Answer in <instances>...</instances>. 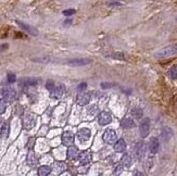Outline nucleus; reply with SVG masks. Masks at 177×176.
<instances>
[{
    "instance_id": "f257e3e1",
    "label": "nucleus",
    "mask_w": 177,
    "mask_h": 176,
    "mask_svg": "<svg viewBox=\"0 0 177 176\" xmlns=\"http://www.w3.org/2000/svg\"><path fill=\"white\" fill-rule=\"evenodd\" d=\"M177 54V42L176 44L168 45L166 47H163L162 49H160L159 51H157L154 53V57L158 59H164L168 58V57H172Z\"/></svg>"
},
{
    "instance_id": "f03ea898",
    "label": "nucleus",
    "mask_w": 177,
    "mask_h": 176,
    "mask_svg": "<svg viewBox=\"0 0 177 176\" xmlns=\"http://www.w3.org/2000/svg\"><path fill=\"white\" fill-rule=\"evenodd\" d=\"M22 124L26 130H31L36 124V116L32 113H26L22 119Z\"/></svg>"
},
{
    "instance_id": "7ed1b4c3",
    "label": "nucleus",
    "mask_w": 177,
    "mask_h": 176,
    "mask_svg": "<svg viewBox=\"0 0 177 176\" xmlns=\"http://www.w3.org/2000/svg\"><path fill=\"white\" fill-rule=\"evenodd\" d=\"M149 132H150V119L145 117L139 125V133H140V136L142 138H146V137H148Z\"/></svg>"
},
{
    "instance_id": "20e7f679",
    "label": "nucleus",
    "mask_w": 177,
    "mask_h": 176,
    "mask_svg": "<svg viewBox=\"0 0 177 176\" xmlns=\"http://www.w3.org/2000/svg\"><path fill=\"white\" fill-rule=\"evenodd\" d=\"M91 60L90 59H86V58H79V59H71V60H66L64 61V64L70 66H84L87 65V64L91 63Z\"/></svg>"
},
{
    "instance_id": "39448f33",
    "label": "nucleus",
    "mask_w": 177,
    "mask_h": 176,
    "mask_svg": "<svg viewBox=\"0 0 177 176\" xmlns=\"http://www.w3.org/2000/svg\"><path fill=\"white\" fill-rule=\"evenodd\" d=\"M97 121L98 123H99V125H101V126H105V125L110 124L112 121L111 113L108 112V111H101V112L98 114Z\"/></svg>"
},
{
    "instance_id": "423d86ee",
    "label": "nucleus",
    "mask_w": 177,
    "mask_h": 176,
    "mask_svg": "<svg viewBox=\"0 0 177 176\" xmlns=\"http://www.w3.org/2000/svg\"><path fill=\"white\" fill-rule=\"evenodd\" d=\"M2 97L6 101L12 102V101L15 100V98H17V91L11 87H6L2 89Z\"/></svg>"
},
{
    "instance_id": "0eeeda50",
    "label": "nucleus",
    "mask_w": 177,
    "mask_h": 176,
    "mask_svg": "<svg viewBox=\"0 0 177 176\" xmlns=\"http://www.w3.org/2000/svg\"><path fill=\"white\" fill-rule=\"evenodd\" d=\"M90 99H91V94L89 93H84L82 91L80 94H78L77 97H76V102L78 105H87L90 102Z\"/></svg>"
},
{
    "instance_id": "6e6552de",
    "label": "nucleus",
    "mask_w": 177,
    "mask_h": 176,
    "mask_svg": "<svg viewBox=\"0 0 177 176\" xmlns=\"http://www.w3.org/2000/svg\"><path fill=\"white\" fill-rule=\"evenodd\" d=\"M102 139L105 144H113L117 139V135L113 130H107L102 135Z\"/></svg>"
},
{
    "instance_id": "1a4fd4ad",
    "label": "nucleus",
    "mask_w": 177,
    "mask_h": 176,
    "mask_svg": "<svg viewBox=\"0 0 177 176\" xmlns=\"http://www.w3.org/2000/svg\"><path fill=\"white\" fill-rule=\"evenodd\" d=\"M146 150H147V147L143 141H138L135 146V156L138 160H141L145 156Z\"/></svg>"
},
{
    "instance_id": "9d476101",
    "label": "nucleus",
    "mask_w": 177,
    "mask_h": 176,
    "mask_svg": "<svg viewBox=\"0 0 177 176\" xmlns=\"http://www.w3.org/2000/svg\"><path fill=\"white\" fill-rule=\"evenodd\" d=\"M92 159V153L90 150H85L79 153L78 156V160H79V163L82 165H86V164H89L91 162Z\"/></svg>"
},
{
    "instance_id": "9b49d317",
    "label": "nucleus",
    "mask_w": 177,
    "mask_h": 176,
    "mask_svg": "<svg viewBox=\"0 0 177 176\" xmlns=\"http://www.w3.org/2000/svg\"><path fill=\"white\" fill-rule=\"evenodd\" d=\"M19 83L21 87H31V86H36L39 83V79L35 77H24L21 78Z\"/></svg>"
},
{
    "instance_id": "f8f14e48",
    "label": "nucleus",
    "mask_w": 177,
    "mask_h": 176,
    "mask_svg": "<svg viewBox=\"0 0 177 176\" xmlns=\"http://www.w3.org/2000/svg\"><path fill=\"white\" fill-rule=\"evenodd\" d=\"M90 136H91V132L88 128H80L77 133V139L80 142H86L87 140H89Z\"/></svg>"
},
{
    "instance_id": "ddd939ff",
    "label": "nucleus",
    "mask_w": 177,
    "mask_h": 176,
    "mask_svg": "<svg viewBox=\"0 0 177 176\" xmlns=\"http://www.w3.org/2000/svg\"><path fill=\"white\" fill-rule=\"evenodd\" d=\"M160 149V141L157 137H152L149 142V151L152 154H157Z\"/></svg>"
},
{
    "instance_id": "4468645a",
    "label": "nucleus",
    "mask_w": 177,
    "mask_h": 176,
    "mask_svg": "<svg viewBox=\"0 0 177 176\" xmlns=\"http://www.w3.org/2000/svg\"><path fill=\"white\" fill-rule=\"evenodd\" d=\"M17 23L21 28H23L25 32H27L28 34L32 35V36H37V35H38V31H37L35 27L31 26V25L26 24V23H24V22H21V21H17Z\"/></svg>"
},
{
    "instance_id": "2eb2a0df",
    "label": "nucleus",
    "mask_w": 177,
    "mask_h": 176,
    "mask_svg": "<svg viewBox=\"0 0 177 176\" xmlns=\"http://www.w3.org/2000/svg\"><path fill=\"white\" fill-rule=\"evenodd\" d=\"M74 142V134L72 132H64L62 134V144L64 146H71Z\"/></svg>"
},
{
    "instance_id": "dca6fc26",
    "label": "nucleus",
    "mask_w": 177,
    "mask_h": 176,
    "mask_svg": "<svg viewBox=\"0 0 177 176\" xmlns=\"http://www.w3.org/2000/svg\"><path fill=\"white\" fill-rule=\"evenodd\" d=\"M64 90H65V87L63 85H59L58 87H54L53 90L50 91V97L53 98V99H59V98L62 97Z\"/></svg>"
},
{
    "instance_id": "f3484780",
    "label": "nucleus",
    "mask_w": 177,
    "mask_h": 176,
    "mask_svg": "<svg viewBox=\"0 0 177 176\" xmlns=\"http://www.w3.org/2000/svg\"><path fill=\"white\" fill-rule=\"evenodd\" d=\"M78 156H79V150H78L77 147H76V146H73V145L68 146V153H66V156H68V159L74 160V159H76V158H78Z\"/></svg>"
},
{
    "instance_id": "a211bd4d",
    "label": "nucleus",
    "mask_w": 177,
    "mask_h": 176,
    "mask_svg": "<svg viewBox=\"0 0 177 176\" xmlns=\"http://www.w3.org/2000/svg\"><path fill=\"white\" fill-rule=\"evenodd\" d=\"M173 135H174V133H173L171 127H163V130H161V138L165 142H168L173 137Z\"/></svg>"
},
{
    "instance_id": "6ab92c4d",
    "label": "nucleus",
    "mask_w": 177,
    "mask_h": 176,
    "mask_svg": "<svg viewBox=\"0 0 177 176\" xmlns=\"http://www.w3.org/2000/svg\"><path fill=\"white\" fill-rule=\"evenodd\" d=\"M26 162H27V165L31 166V167H36L38 165V159H37L36 154L34 152H29L27 154V158H26Z\"/></svg>"
},
{
    "instance_id": "aec40b11",
    "label": "nucleus",
    "mask_w": 177,
    "mask_h": 176,
    "mask_svg": "<svg viewBox=\"0 0 177 176\" xmlns=\"http://www.w3.org/2000/svg\"><path fill=\"white\" fill-rule=\"evenodd\" d=\"M136 126V123L133 119H129V117H124L123 120L121 121V127L125 128V130H131Z\"/></svg>"
},
{
    "instance_id": "412c9836",
    "label": "nucleus",
    "mask_w": 177,
    "mask_h": 176,
    "mask_svg": "<svg viewBox=\"0 0 177 176\" xmlns=\"http://www.w3.org/2000/svg\"><path fill=\"white\" fill-rule=\"evenodd\" d=\"M125 149H126V142H125V140H124L123 138H120V139L115 142V145H114V150L116 152H119V153H121V152L125 151Z\"/></svg>"
},
{
    "instance_id": "4be33fe9",
    "label": "nucleus",
    "mask_w": 177,
    "mask_h": 176,
    "mask_svg": "<svg viewBox=\"0 0 177 176\" xmlns=\"http://www.w3.org/2000/svg\"><path fill=\"white\" fill-rule=\"evenodd\" d=\"M121 163L123 164V166L124 167H131V163H133V160H131V156H129V154H127V153H125L123 156V158H122V160H121Z\"/></svg>"
},
{
    "instance_id": "5701e85b",
    "label": "nucleus",
    "mask_w": 177,
    "mask_h": 176,
    "mask_svg": "<svg viewBox=\"0 0 177 176\" xmlns=\"http://www.w3.org/2000/svg\"><path fill=\"white\" fill-rule=\"evenodd\" d=\"M131 116L134 117V119H136V120H139V119H142V115H143V111L141 108H134L133 110H131Z\"/></svg>"
},
{
    "instance_id": "b1692460",
    "label": "nucleus",
    "mask_w": 177,
    "mask_h": 176,
    "mask_svg": "<svg viewBox=\"0 0 177 176\" xmlns=\"http://www.w3.org/2000/svg\"><path fill=\"white\" fill-rule=\"evenodd\" d=\"M51 173V167L48 165H42L38 169V175L39 176H47Z\"/></svg>"
},
{
    "instance_id": "393cba45",
    "label": "nucleus",
    "mask_w": 177,
    "mask_h": 176,
    "mask_svg": "<svg viewBox=\"0 0 177 176\" xmlns=\"http://www.w3.org/2000/svg\"><path fill=\"white\" fill-rule=\"evenodd\" d=\"M9 123H3L2 127H1V138L2 139H7L9 136Z\"/></svg>"
},
{
    "instance_id": "a878e982",
    "label": "nucleus",
    "mask_w": 177,
    "mask_h": 176,
    "mask_svg": "<svg viewBox=\"0 0 177 176\" xmlns=\"http://www.w3.org/2000/svg\"><path fill=\"white\" fill-rule=\"evenodd\" d=\"M168 75L171 79H176L177 78V65H174L168 70Z\"/></svg>"
},
{
    "instance_id": "bb28decb",
    "label": "nucleus",
    "mask_w": 177,
    "mask_h": 176,
    "mask_svg": "<svg viewBox=\"0 0 177 176\" xmlns=\"http://www.w3.org/2000/svg\"><path fill=\"white\" fill-rule=\"evenodd\" d=\"M112 58L116 59V60H126V54L123 52H115L112 54Z\"/></svg>"
},
{
    "instance_id": "cd10ccee",
    "label": "nucleus",
    "mask_w": 177,
    "mask_h": 176,
    "mask_svg": "<svg viewBox=\"0 0 177 176\" xmlns=\"http://www.w3.org/2000/svg\"><path fill=\"white\" fill-rule=\"evenodd\" d=\"M97 112H98V105H91V107L88 108V114L89 115H92V116H94L95 114H97Z\"/></svg>"
},
{
    "instance_id": "c85d7f7f",
    "label": "nucleus",
    "mask_w": 177,
    "mask_h": 176,
    "mask_svg": "<svg viewBox=\"0 0 177 176\" xmlns=\"http://www.w3.org/2000/svg\"><path fill=\"white\" fill-rule=\"evenodd\" d=\"M54 167H56V170H58L59 172H62L66 169V165L63 162H57V163L54 164Z\"/></svg>"
},
{
    "instance_id": "c756f323",
    "label": "nucleus",
    "mask_w": 177,
    "mask_h": 176,
    "mask_svg": "<svg viewBox=\"0 0 177 176\" xmlns=\"http://www.w3.org/2000/svg\"><path fill=\"white\" fill-rule=\"evenodd\" d=\"M6 109H7V103H6L5 99H0V114L6 112Z\"/></svg>"
},
{
    "instance_id": "7c9ffc66",
    "label": "nucleus",
    "mask_w": 177,
    "mask_h": 176,
    "mask_svg": "<svg viewBox=\"0 0 177 176\" xmlns=\"http://www.w3.org/2000/svg\"><path fill=\"white\" fill-rule=\"evenodd\" d=\"M7 78H8V83H10V84H13L15 81H17V76H15V74H13V73L8 74Z\"/></svg>"
},
{
    "instance_id": "2f4dec72",
    "label": "nucleus",
    "mask_w": 177,
    "mask_h": 176,
    "mask_svg": "<svg viewBox=\"0 0 177 176\" xmlns=\"http://www.w3.org/2000/svg\"><path fill=\"white\" fill-rule=\"evenodd\" d=\"M123 164L120 163V164H115V166H114V174H120L122 171H123Z\"/></svg>"
},
{
    "instance_id": "473e14b6",
    "label": "nucleus",
    "mask_w": 177,
    "mask_h": 176,
    "mask_svg": "<svg viewBox=\"0 0 177 176\" xmlns=\"http://www.w3.org/2000/svg\"><path fill=\"white\" fill-rule=\"evenodd\" d=\"M54 87H56V84H54L53 81H48V82L46 83V88L48 89L49 91L53 90Z\"/></svg>"
},
{
    "instance_id": "72a5a7b5",
    "label": "nucleus",
    "mask_w": 177,
    "mask_h": 176,
    "mask_svg": "<svg viewBox=\"0 0 177 176\" xmlns=\"http://www.w3.org/2000/svg\"><path fill=\"white\" fill-rule=\"evenodd\" d=\"M75 12L76 11L74 9H68L63 11V15H65V16H71V15L75 14Z\"/></svg>"
},
{
    "instance_id": "f704fd0d",
    "label": "nucleus",
    "mask_w": 177,
    "mask_h": 176,
    "mask_svg": "<svg viewBox=\"0 0 177 176\" xmlns=\"http://www.w3.org/2000/svg\"><path fill=\"white\" fill-rule=\"evenodd\" d=\"M86 88H87V84H86V83H80L79 85L77 86V88H76V89H77L79 93H82V91L85 90Z\"/></svg>"
},
{
    "instance_id": "c9c22d12",
    "label": "nucleus",
    "mask_w": 177,
    "mask_h": 176,
    "mask_svg": "<svg viewBox=\"0 0 177 176\" xmlns=\"http://www.w3.org/2000/svg\"><path fill=\"white\" fill-rule=\"evenodd\" d=\"M8 48H9V45H8V44H1V45H0V53H1V52H3V51H6Z\"/></svg>"
},
{
    "instance_id": "e433bc0d",
    "label": "nucleus",
    "mask_w": 177,
    "mask_h": 176,
    "mask_svg": "<svg viewBox=\"0 0 177 176\" xmlns=\"http://www.w3.org/2000/svg\"><path fill=\"white\" fill-rule=\"evenodd\" d=\"M101 87L103 88V89H107V88L114 87V85H113V84H110V83H102L101 84Z\"/></svg>"
},
{
    "instance_id": "4c0bfd02",
    "label": "nucleus",
    "mask_w": 177,
    "mask_h": 176,
    "mask_svg": "<svg viewBox=\"0 0 177 176\" xmlns=\"http://www.w3.org/2000/svg\"><path fill=\"white\" fill-rule=\"evenodd\" d=\"M109 6L110 7H121V6H123V3L117 2V1H113V2H110Z\"/></svg>"
},
{
    "instance_id": "58836bf2",
    "label": "nucleus",
    "mask_w": 177,
    "mask_h": 176,
    "mask_svg": "<svg viewBox=\"0 0 177 176\" xmlns=\"http://www.w3.org/2000/svg\"><path fill=\"white\" fill-rule=\"evenodd\" d=\"M71 23H72V20H66V21H64V25H70Z\"/></svg>"
},
{
    "instance_id": "ea45409f",
    "label": "nucleus",
    "mask_w": 177,
    "mask_h": 176,
    "mask_svg": "<svg viewBox=\"0 0 177 176\" xmlns=\"http://www.w3.org/2000/svg\"><path fill=\"white\" fill-rule=\"evenodd\" d=\"M2 124V120H1V119H0V125Z\"/></svg>"
},
{
    "instance_id": "a19ab883",
    "label": "nucleus",
    "mask_w": 177,
    "mask_h": 176,
    "mask_svg": "<svg viewBox=\"0 0 177 176\" xmlns=\"http://www.w3.org/2000/svg\"><path fill=\"white\" fill-rule=\"evenodd\" d=\"M176 21H177V16H176Z\"/></svg>"
}]
</instances>
